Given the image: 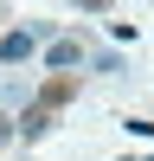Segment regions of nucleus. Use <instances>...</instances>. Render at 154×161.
<instances>
[{"instance_id": "1", "label": "nucleus", "mask_w": 154, "mask_h": 161, "mask_svg": "<svg viewBox=\"0 0 154 161\" xmlns=\"http://www.w3.org/2000/svg\"><path fill=\"white\" fill-rule=\"evenodd\" d=\"M71 97H77V77H71V71H51L45 90H38V103H45V110H58V103H71Z\"/></svg>"}, {"instance_id": "2", "label": "nucleus", "mask_w": 154, "mask_h": 161, "mask_svg": "<svg viewBox=\"0 0 154 161\" xmlns=\"http://www.w3.org/2000/svg\"><path fill=\"white\" fill-rule=\"evenodd\" d=\"M45 64H51V71H71V64H84V45H77V39H51V45H45Z\"/></svg>"}, {"instance_id": "3", "label": "nucleus", "mask_w": 154, "mask_h": 161, "mask_svg": "<svg viewBox=\"0 0 154 161\" xmlns=\"http://www.w3.org/2000/svg\"><path fill=\"white\" fill-rule=\"evenodd\" d=\"M32 26H19V32H7V39H0V58H7V64H19V58H32Z\"/></svg>"}, {"instance_id": "4", "label": "nucleus", "mask_w": 154, "mask_h": 161, "mask_svg": "<svg viewBox=\"0 0 154 161\" xmlns=\"http://www.w3.org/2000/svg\"><path fill=\"white\" fill-rule=\"evenodd\" d=\"M13 129H19L26 142H38V136H45V129H51V110H45V103H32V110H26V116H19V123H13Z\"/></svg>"}, {"instance_id": "5", "label": "nucleus", "mask_w": 154, "mask_h": 161, "mask_svg": "<svg viewBox=\"0 0 154 161\" xmlns=\"http://www.w3.org/2000/svg\"><path fill=\"white\" fill-rule=\"evenodd\" d=\"M7 142H13V116H0V148H7Z\"/></svg>"}, {"instance_id": "6", "label": "nucleus", "mask_w": 154, "mask_h": 161, "mask_svg": "<svg viewBox=\"0 0 154 161\" xmlns=\"http://www.w3.org/2000/svg\"><path fill=\"white\" fill-rule=\"evenodd\" d=\"M135 161H154V155H135Z\"/></svg>"}]
</instances>
